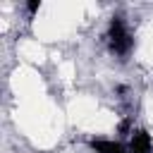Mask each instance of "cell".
<instances>
[{"instance_id": "obj_1", "label": "cell", "mask_w": 153, "mask_h": 153, "mask_svg": "<svg viewBox=\"0 0 153 153\" xmlns=\"http://www.w3.org/2000/svg\"><path fill=\"white\" fill-rule=\"evenodd\" d=\"M108 38H110V48L115 50V53H120V55H127L129 50H131V36L127 33V29H124V24H122V19L120 17H112L110 19V33H108Z\"/></svg>"}, {"instance_id": "obj_2", "label": "cell", "mask_w": 153, "mask_h": 153, "mask_svg": "<svg viewBox=\"0 0 153 153\" xmlns=\"http://www.w3.org/2000/svg\"><path fill=\"white\" fill-rule=\"evenodd\" d=\"M129 151H131V153H151V151H153V141H151V134H148L146 129H136V131H131Z\"/></svg>"}, {"instance_id": "obj_3", "label": "cell", "mask_w": 153, "mask_h": 153, "mask_svg": "<svg viewBox=\"0 0 153 153\" xmlns=\"http://www.w3.org/2000/svg\"><path fill=\"white\" fill-rule=\"evenodd\" d=\"M91 148H93L96 153H127L122 143L108 141V139H93V141H91Z\"/></svg>"}, {"instance_id": "obj_4", "label": "cell", "mask_w": 153, "mask_h": 153, "mask_svg": "<svg viewBox=\"0 0 153 153\" xmlns=\"http://www.w3.org/2000/svg\"><path fill=\"white\" fill-rule=\"evenodd\" d=\"M26 7H29V12L33 14V12H38V10H41V0H31V2L26 5Z\"/></svg>"}, {"instance_id": "obj_5", "label": "cell", "mask_w": 153, "mask_h": 153, "mask_svg": "<svg viewBox=\"0 0 153 153\" xmlns=\"http://www.w3.org/2000/svg\"><path fill=\"white\" fill-rule=\"evenodd\" d=\"M129 124H131L129 120H122V122H120V131H122V134H127V131H129Z\"/></svg>"}, {"instance_id": "obj_6", "label": "cell", "mask_w": 153, "mask_h": 153, "mask_svg": "<svg viewBox=\"0 0 153 153\" xmlns=\"http://www.w3.org/2000/svg\"><path fill=\"white\" fill-rule=\"evenodd\" d=\"M127 153H131V151H127Z\"/></svg>"}]
</instances>
